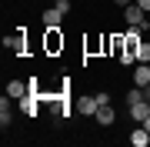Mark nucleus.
Listing matches in <instances>:
<instances>
[{"mask_svg": "<svg viewBox=\"0 0 150 147\" xmlns=\"http://www.w3.org/2000/svg\"><path fill=\"white\" fill-rule=\"evenodd\" d=\"M70 13V0H60V4H54L50 7V10H43V27H60V20H64V17Z\"/></svg>", "mask_w": 150, "mask_h": 147, "instance_id": "f257e3e1", "label": "nucleus"}, {"mask_svg": "<svg viewBox=\"0 0 150 147\" xmlns=\"http://www.w3.org/2000/svg\"><path fill=\"white\" fill-rule=\"evenodd\" d=\"M10 104H7V94H4V100H0V127H4V131H7V127H10Z\"/></svg>", "mask_w": 150, "mask_h": 147, "instance_id": "9b49d317", "label": "nucleus"}, {"mask_svg": "<svg viewBox=\"0 0 150 147\" xmlns=\"http://www.w3.org/2000/svg\"><path fill=\"white\" fill-rule=\"evenodd\" d=\"M27 90H30V84H23V80H10L7 84V97H13V100H20Z\"/></svg>", "mask_w": 150, "mask_h": 147, "instance_id": "1a4fd4ad", "label": "nucleus"}, {"mask_svg": "<svg viewBox=\"0 0 150 147\" xmlns=\"http://www.w3.org/2000/svg\"><path fill=\"white\" fill-rule=\"evenodd\" d=\"M54 4H60V0H54Z\"/></svg>", "mask_w": 150, "mask_h": 147, "instance_id": "dca6fc26", "label": "nucleus"}, {"mask_svg": "<svg viewBox=\"0 0 150 147\" xmlns=\"http://www.w3.org/2000/svg\"><path fill=\"white\" fill-rule=\"evenodd\" d=\"M147 104H150V100H147Z\"/></svg>", "mask_w": 150, "mask_h": 147, "instance_id": "f3484780", "label": "nucleus"}, {"mask_svg": "<svg viewBox=\"0 0 150 147\" xmlns=\"http://www.w3.org/2000/svg\"><path fill=\"white\" fill-rule=\"evenodd\" d=\"M4 47L13 50V54H27V40H23V30H13L10 37H4Z\"/></svg>", "mask_w": 150, "mask_h": 147, "instance_id": "39448f33", "label": "nucleus"}, {"mask_svg": "<svg viewBox=\"0 0 150 147\" xmlns=\"http://www.w3.org/2000/svg\"><path fill=\"white\" fill-rule=\"evenodd\" d=\"M93 117H97V124H100V127H113V120H117V114H113V107H110V104H100Z\"/></svg>", "mask_w": 150, "mask_h": 147, "instance_id": "423d86ee", "label": "nucleus"}, {"mask_svg": "<svg viewBox=\"0 0 150 147\" xmlns=\"http://www.w3.org/2000/svg\"><path fill=\"white\" fill-rule=\"evenodd\" d=\"M130 144H134V147H150V131H147L144 124H140L134 134H130Z\"/></svg>", "mask_w": 150, "mask_h": 147, "instance_id": "6e6552de", "label": "nucleus"}, {"mask_svg": "<svg viewBox=\"0 0 150 147\" xmlns=\"http://www.w3.org/2000/svg\"><path fill=\"white\" fill-rule=\"evenodd\" d=\"M134 84L137 87H150V64H137L134 67Z\"/></svg>", "mask_w": 150, "mask_h": 147, "instance_id": "0eeeda50", "label": "nucleus"}, {"mask_svg": "<svg viewBox=\"0 0 150 147\" xmlns=\"http://www.w3.org/2000/svg\"><path fill=\"white\" fill-rule=\"evenodd\" d=\"M123 20H127V23H134V27H140V30H147V27H150V20H147L144 7H140L137 0H134L130 7H123Z\"/></svg>", "mask_w": 150, "mask_h": 147, "instance_id": "f03ea898", "label": "nucleus"}, {"mask_svg": "<svg viewBox=\"0 0 150 147\" xmlns=\"http://www.w3.org/2000/svg\"><path fill=\"white\" fill-rule=\"evenodd\" d=\"M137 60H140V64H150V44H147V40L137 44Z\"/></svg>", "mask_w": 150, "mask_h": 147, "instance_id": "f8f14e48", "label": "nucleus"}, {"mask_svg": "<svg viewBox=\"0 0 150 147\" xmlns=\"http://www.w3.org/2000/svg\"><path fill=\"white\" fill-rule=\"evenodd\" d=\"M97 107H100V104H97V94H93V97H90V94H80V97L74 100V110H77L80 117H93Z\"/></svg>", "mask_w": 150, "mask_h": 147, "instance_id": "7ed1b4c3", "label": "nucleus"}, {"mask_svg": "<svg viewBox=\"0 0 150 147\" xmlns=\"http://www.w3.org/2000/svg\"><path fill=\"white\" fill-rule=\"evenodd\" d=\"M137 4H140V7H144V10H150V0H137Z\"/></svg>", "mask_w": 150, "mask_h": 147, "instance_id": "2eb2a0df", "label": "nucleus"}, {"mask_svg": "<svg viewBox=\"0 0 150 147\" xmlns=\"http://www.w3.org/2000/svg\"><path fill=\"white\" fill-rule=\"evenodd\" d=\"M43 50L47 54H60L64 50V33H60V27H47V33H43Z\"/></svg>", "mask_w": 150, "mask_h": 147, "instance_id": "20e7f679", "label": "nucleus"}, {"mask_svg": "<svg viewBox=\"0 0 150 147\" xmlns=\"http://www.w3.org/2000/svg\"><path fill=\"white\" fill-rule=\"evenodd\" d=\"M113 4H117V7H130L134 0H113Z\"/></svg>", "mask_w": 150, "mask_h": 147, "instance_id": "4468645a", "label": "nucleus"}, {"mask_svg": "<svg viewBox=\"0 0 150 147\" xmlns=\"http://www.w3.org/2000/svg\"><path fill=\"white\" fill-rule=\"evenodd\" d=\"M97 104H110V94L107 90H97Z\"/></svg>", "mask_w": 150, "mask_h": 147, "instance_id": "ddd939ff", "label": "nucleus"}, {"mask_svg": "<svg viewBox=\"0 0 150 147\" xmlns=\"http://www.w3.org/2000/svg\"><path fill=\"white\" fill-rule=\"evenodd\" d=\"M147 114H150V104H147V100H137V104H130V117H134L137 124H140V120H144Z\"/></svg>", "mask_w": 150, "mask_h": 147, "instance_id": "9d476101", "label": "nucleus"}]
</instances>
